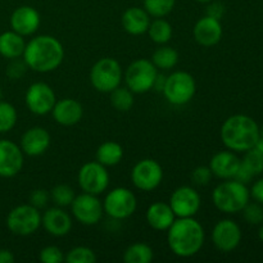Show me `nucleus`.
I'll return each mask as SVG.
<instances>
[{"mask_svg": "<svg viewBox=\"0 0 263 263\" xmlns=\"http://www.w3.org/2000/svg\"><path fill=\"white\" fill-rule=\"evenodd\" d=\"M241 159L233 151H222L216 153L210 161V168L213 176L222 180L234 179Z\"/></svg>", "mask_w": 263, "mask_h": 263, "instance_id": "nucleus-22", "label": "nucleus"}, {"mask_svg": "<svg viewBox=\"0 0 263 263\" xmlns=\"http://www.w3.org/2000/svg\"><path fill=\"white\" fill-rule=\"evenodd\" d=\"M148 35L153 43L158 44V45H164L168 43L172 39V26L168 21L164 18H154L151 21V25L148 27Z\"/></svg>", "mask_w": 263, "mask_h": 263, "instance_id": "nucleus-28", "label": "nucleus"}, {"mask_svg": "<svg viewBox=\"0 0 263 263\" xmlns=\"http://www.w3.org/2000/svg\"><path fill=\"white\" fill-rule=\"evenodd\" d=\"M74 197H76L74 190L67 184H58L50 190V199L53 200L54 204L62 208L69 207Z\"/></svg>", "mask_w": 263, "mask_h": 263, "instance_id": "nucleus-33", "label": "nucleus"}, {"mask_svg": "<svg viewBox=\"0 0 263 263\" xmlns=\"http://www.w3.org/2000/svg\"><path fill=\"white\" fill-rule=\"evenodd\" d=\"M223 14H225V7H223L222 3L216 2V0H212V2L208 3L207 15L221 21V18L223 17Z\"/></svg>", "mask_w": 263, "mask_h": 263, "instance_id": "nucleus-41", "label": "nucleus"}, {"mask_svg": "<svg viewBox=\"0 0 263 263\" xmlns=\"http://www.w3.org/2000/svg\"><path fill=\"white\" fill-rule=\"evenodd\" d=\"M77 181L84 193L100 195L109 186V172L98 161L87 162L80 168Z\"/></svg>", "mask_w": 263, "mask_h": 263, "instance_id": "nucleus-10", "label": "nucleus"}, {"mask_svg": "<svg viewBox=\"0 0 263 263\" xmlns=\"http://www.w3.org/2000/svg\"><path fill=\"white\" fill-rule=\"evenodd\" d=\"M0 100H3V89H2V86H0Z\"/></svg>", "mask_w": 263, "mask_h": 263, "instance_id": "nucleus-50", "label": "nucleus"}, {"mask_svg": "<svg viewBox=\"0 0 263 263\" xmlns=\"http://www.w3.org/2000/svg\"><path fill=\"white\" fill-rule=\"evenodd\" d=\"M243 217L249 225H261L263 223V207L259 203H249L243 208Z\"/></svg>", "mask_w": 263, "mask_h": 263, "instance_id": "nucleus-36", "label": "nucleus"}, {"mask_svg": "<svg viewBox=\"0 0 263 263\" xmlns=\"http://www.w3.org/2000/svg\"><path fill=\"white\" fill-rule=\"evenodd\" d=\"M157 74H158V69L154 66L153 62L141 58L128 64L123 79H125L126 86L134 94H145L153 89Z\"/></svg>", "mask_w": 263, "mask_h": 263, "instance_id": "nucleus-7", "label": "nucleus"}, {"mask_svg": "<svg viewBox=\"0 0 263 263\" xmlns=\"http://www.w3.org/2000/svg\"><path fill=\"white\" fill-rule=\"evenodd\" d=\"M110 94V104L118 112H128L134 105V92L127 86L122 87L120 85Z\"/></svg>", "mask_w": 263, "mask_h": 263, "instance_id": "nucleus-30", "label": "nucleus"}, {"mask_svg": "<svg viewBox=\"0 0 263 263\" xmlns=\"http://www.w3.org/2000/svg\"><path fill=\"white\" fill-rule=\"evenodd\" d=\"M22 58L30 69L48 73L59 68L64 59V49L54 36L39 35L26 43Z\"/></svg>", "mask_w": 263, "mask_h": 263, "instance_id": "nucleus-2", "label": "nucleus"}, {"mask_svg": "<svg viewBox=\"0 0 263 263\" xmlns=\"http://www.w3.org/2000/svg\"><path fill=\"white\" fill-rule=\"evenodd\" d=\"M17 121L18 113L14 105L0 100V134H7L13 130Z\"/></svg>", "mask_w": 263, "mask_h": 263, "instance_id": "nucleus-31", "label": "nucleus"}, {"mask_svg": "<svg viewBox=\"0 0 263 263\" xmlns=\"http://www.w3.org/2000/svg\"><path fill=\"white\" fill-rule=\"evenodd\" d=\"M69 207L73 217L85 226L97 225L104 215L103 202H100L98 195L89 194V193L76 195Z\"/></svg>", "mask_w": 263, "mask_h": 263, "instance_id": "nucleus-11", "label": "nucleus"}, {"mask_svg": "<svg viewBox=\"0 0 263 263\" xmlns=\"http://www.w3.org/2000/svg\"><path fill=\"white\" fill-rule=\"evenodd\" d=\"M249 194H251V197L253 198L257 203L263 205V177L258 179L257 181H254L251 190H249Z\"/></svg>", "mask_w": 263, "mask_h": 263, "instance_id": "nucleus-43", "label": "nucleus"}, {"mask_svg": "<svg viewBox=\"0 0 263 263\" xmlns=\"http://www.w3.org/2000/svg\"><path fill=\"white\" fill-rule=\"evenodd\" d=\"M49 198H50V194L48 193V190L35 189L30 194V204L37 208V210H41V208L46 207V204L49 202Z\"/></svg>", "mask_w": 263, "mask_h": 263, "instance_id": "nucleus-40", "label": "nucleus"}, {"mask_svg": "<svg viewBox=\"0 0 263 263\" xmlns=\"http://www.w3.org/2000/svg\"><path fill=\"white\" fill-rule=\"evenodd\" d=\"M154 252L151 246L145 243H134L127 247L123 253L126 263H149L153 259Z\"/></svg>", "mask_w": 263, "mask_h": 263, "instance_id": "nucleus-29", "label": "nucleus"}, {"mask_svg": "<svg viewBox=\"0 0 263 263\" xmlns=\"http://www.w3.org/2000/svg\"><path fill=\"white\" fill-rule=\"evenodd\" d=\"M162 180L163 168L156 159H141L131 171V181L141 192H153L162 184Z\"/></svg>", "mask_w": 263, "mask_h": 263, "instance_id": "nucleus-12", "label": "nucleus"}, {"mask_svg": "<svg viewBox=\"0 0 263 263\" xmlns=\"http://www.w3.org/2000/svg\"><path fill=\"white\" fill-rule=\"evenodd\" d=\"M5 223L13 235L30 236L41 228L40 210L30 203L17 205L8 213Z\"/></svg>", "mask_w": 263, "mask_h": 263, "instance_id": "nucleus-8", "label": "nucleus"}, {"mask_svg": "<svg viewBox=\"0 0 263 263\" xmlns=\"http://www.w3.org/2000/svg\"><path fill=\"white\" fill-rule=\"evenodd\" d=\"M9 23L12 30L22 35L23 37L31 36L40 27V13L30 5H21L17 9L13 10Z\"/></svg>", "mask_w": 263, "mask_h": 263, "instance_id": "nucleus-17", "label": "nucleus"}, {"mask_svg": "<svg viewBox=\"0 0 263 263\" xmlns=\"http://www.w3.org/2000/svg\"><path fill=\"white\" fill-rule=\"evenodd\" d=\"M51 143V136L48 130L35 126L23 133L20 146L23 154L28 157H39L45 153Z\"/></svg>", "mask_w": 263, "mask_h": 263, "instance_id": "nucleus-20", "label": "nucleus"}, {"mask_svg": "<svg viewBox=\"0 0 263 263\" xmlns=\"http://www.w3.org/2000/svg\"><path fill=\"white\" fill-rule=\"evenodd\" d=\"M67 263H95L97 254L87 247H74L64 256Z\"/></svg>", "mask_w": 263, "mask_h": 263, "instance_id": "nucleus-34", "label": "nucleus"}, {"mask_svg": "<svg viewBox=\"0 0 263 263\" xmlns=\"http://www.w3.org/2000/svg\"><path fill=\"white\" fill-rule=\"evenodd\" d=\"M195 2L200 3V4H208V3L212 2V0H195Z\"/></svg>", "mask_w": 263, "mask_h": 263, "instance_id": "nucleus-48", "label": "nucleus"}, {"mask_svg": "<svg viewBox=\"0 0 263 263\" xmlns=\"http://www.w3.org/2000/svg\"><path fill=\"white\" fill-rule=\"evenodd\" d=\"M121 23L126 32L130 35H143L148 31L149 25H151V15L144 8L131 7L125 10L121 18Z\"/></svg>", "mask_w": 263, "mask_h": 263, "instance_id": "nucleus-24", "label": "nucleus"}, {"mask_svg": "<svg viewBox=\"0 0 263 263\" xmlns=\"http://www.w3.org/2000/svg\"><path fill=\"white\" fill-rule=\"evenodd\" d=\"M41 226L44 230L51 236L55 238H62V236L68 235L69 231L72 230V217L68 212L63 210L62 207H51L41 215Z\"/></svg>", "mask_w": 263, "mask_h": 263, "instance_id": "nucleus-18", "label": "nucleus"}, {"mask_svg": "<svg viewBox=\"0 0 263 263\" xmlns=\"http://www.w3.org/2000/svg\"><path fill=\"white\" fill-rule=\"evenodd\" d=\"M249 189L243 182L236 181L235 179L225 180L218 184L212 193V202L220 212L226 215H234L243 211L248 204Z\"/></svg>", "mask_w": 263, "mask_h": 263, "instance_id": "nucleus-4", "label": "nucleus"}, {"mask_svg": "<svg viewBox=\"0 0 263 263\" xmlns=\"http://www.w3.org/2000/svg\"><path fill=\"white\" fill-rule=\"evenodd\" d=\"M241 163L254 175L263 174V154L257 151L256 148H252L249 151L244 152V157L241 159Z\"/></svg>", "mask_w": 263, "mask_h": 263, "instance_id": "nucleus-35", "label": "nucleus"}, {"mask_svg": "<svg viewBox=\"0 0 263 263\" xmlns=\"http://www.w3.org/2000/svg\"><path fill=\"white\" fill-rule=\"evenodd\" d=\"M212 243L223 253L235 251L241 241V229L230 218L220 220L212 230Z\"/></svg>", "mask_w": 263, "mask_h": 263, "instance_id": "nucleus-15", "label": "nucleus"}, {"mask_svg": "<svg viewBox=\"0 0 263 263\" xmlns=\"http://www.w3.org/2000/svg\"><path fill=\"white\" fill-rule=\"evenodd\" d=\"M221 140L233 152H244L256 146L259 139V126L247 115L230 116L221 126Z\"/></svg>", "mask_w": 263, "mask_h": 263, "instance_id": "nucleus-3", "label": "nucleus"}, {"mask_svg": "<svg viewBox=\"0 0 263 263\" xmlns=\"http://www.w3.org/2000/svg\"><path fill=\"white\" fill-rule=\"evenodd\" d=\"M254 148H256L258 152H261V153L263 154V138H259L258 140H257L256 146H254Z\"/></svg>", "mask_w": 263, "mask_h": 263, "instance_id": "nucleus-46", "label": "nucleus"}, {"mask_svg": "<svg viewBox=\"0 0 263 263\" xmlns=\"http://www.w3.org/2000/svg\"><path fill=\"white\" fill-rule=\"evenodd\" d=\"M27 68L28 67L26 64V62L23 61V58L10 59V62L7 66V69H5V73H7V76L10 80H20L25 76Z\"/></svg>", "mask_w": 263, "mask_h": 263, "instance_id": "nucleus-38", "label": "nucleus"}, {"mask_svg": "<svg viewBox=\"0 0 263 263\" xmlns=\"http://www.w3.org/2000/svg\"><path fill=\"white\" fill-rule=\"evenodd\" d=\"M258 238L259 240L263 241V223H261V226H259V230H258Z\"/></svg>", "mask_w": 263, "mask_h": 263, "instance_id": "nucleus-47", "label": "nucleus"}, {"mask_svg": "<svg viewBox=\"0 0 263 263\" xmlns=\"http://www.w3.org/2000/svg\"><path fill=\"white\" fill-rule=\"evenodd\" d=\"M51 115L58 125L68 127V126L77 125L82 120L84 108L79 100L64 98V99L57 100L51 109Z\"/></svg>", "mask_w": 263, "mask_h": 263, "instance_id": "nucleus-21", "label": "nucleus"}, {"mask_svg": "<svg viewBox=\"0 0 263 263\" xmlns=\"http://www.w3.org/2000/svg\"><path fill=\"white\" fill-rule=\"evenodd\" d=\"M122 67L115 58H100L90 71V82L99 92H110L122 82Z\"/></svg>", "mask_w": 263, "mask_h": 263, "instance_id": "nucleus-6", "label": "nucleus"}, {"mask_svg": "<svg viewBox=\"0 0 263 263\" xmlns=\"http://www.w3.org/2000/svg\"><path fill=\"white\" fill-rule=\"evenodd\" d=\"M176 0H144V9L153 18H163L174 10Z\"/></svg>", "mask_w": 263, "mask_h": 263, "instance_id": "nucleus-32", "label": "nucleus"}, {"mask_svg": "<svg viewBox=\"0 0 263 263\" xmlns=\"http://www.w3.org/2000/svg\"><path fill=\"white\" fill-rule=\"evenodd\" d=\"M162 92L170 104L180 107L192 102L197 92V84L189 72L175 71L166 77Z\"/></svg>", "mask_w": 263, "mask_h": 263, "instance_id": "nucleus-5", "label": "nucleus"}, {"mask_svg": "<svg viewBox=\"0 0 263 263\" xmlns=\"http://www.w3.org/2000/svg\"><path fill=\"white\" fill-rule=\"evenodd\" d=\"M97 161L105 167L117 166L123 158V148L116 141H104L97 149Z\"/></svg>", "mask_w": 263, "mask_h": 263, "instance_id": "nucleus-26", "label": "nucleus"}, {"mask_svg": "<svg viewBox=\"0 0 263 263\" xmlns=\"http://www.w3.org/2000/svg\"><path fill=\"white\" fill-rule=\"evenodd\" d=\"M259 138H263V125L259 127Z\"/></svg>", "mask_w": 263, "mask_h": 263, "instance_id": "nucleus-49", "label": "nucleus"}, {"mask_svg": "<svg viewBox=\"0 0 263 263\" xmlns=\"http://www.w3.org/2000/svg\"><path fill=\"white\" fill-rule=\"evenodd\" d=\"M14 254L9 249H0V263H13L14 262Z\"/></svg>", "mask_w": 263, "mask_h": 263, "instance_id": "nucleus-44", "label": "nucleus"}, {"mask_svg": "<svg viewBox=\"0 0 263 263\" xmlns=\"http://www.w3.org/2000/svg\"><path fill=\"white\" fill-rule=\"evenodd\" d=\"M138 200L135 194L127 187H115L103 200L104 213L113 220H126L135 213Z\"/></svg>", "mask_w": 263, "mask_h": 263, "instance_id": "nucleus-9", "label": "nucleus"}, {"mask_svg": "<svg viewBox=\"0 0 263 263\" xmlns=\"http://www.w3.org/2000/svg\"><path fill=\"white\" fill-rule=\"evenodd\" d=\"M222 33L223 30L221 21L207 14L199 18L193 28V36L195 41L204 48L217 45L222 39Z\"/></svg>", "mask_w": 263, "mask_h": 263, "instance_id": "nucleus-19", "label": "nucleus"}, {"mask_svg": "<svg viewBox=\"0 0 263 263\" xmlns=\"http://www.w3.org/2000/svg\"><path fill=\"white\" fill-rule=\"evenodd\" d=\"M25 37L15 31H5L0 33V55L7 59L21 58L25 51Z\"/></svg>", "mask_w": 263, "mask_h": 263, "instance_id": "nucleus-25", "label": "nucleus"}, {"mask_svg": "<svg viewBox=\"0 0 263 263\" xmlns=\"http://www.w3.org/2000/svg\"><path fill=\"white\" fill-rule=\"evenodd\" d=\"M212 177L213 174L208 166H199L193 170L192 172V181L199 186H205L210 184Z\"/></svg>", "mask_w": 263, "mask_h": 263, "instance_id": "nucleus-39", "label": "nucleus"}, {"mask_svg": "<svg viewBox=\"0 0 263 263\" xmlns=\"http://www.w3.org/2000/svg\"><path fill=\"white\" fill-rule=\"evenodd\" d=\"M253 177H254V175L252 174V172L249 171V170L247 168V167L240 162V166H239V168H238V171H236L234 179H235L236 181L243 182V184L247 185V184H249L252 180H253Z\"/></svg>", "mask_w": 263, "mask_h": 263, "instance_id": "nucleus-42", "label": "nucleus"}, {"mask_svg": "<svg viewBox=\"0 0 263 263\" xmlns=\"http://www.w3.org/2000/svg\"><path fill=\"white\" fill-rule=\"evenodd\" d=\"M39 258L43 263H62L64 262V253L55 246H48L39 253Z\"/></svg>", "mask_w": 263, "mask_h": 263, "instance_id": "nucleus-37", "label": "nucleus"}, {"mask_svg": "<svg viewBox=\"0 0 263 263\" xmlns=\"http://www.w3.org/2000/svg\"><path fill=\"white\" fill-rule=\"evenodd\" d=\"M145 218L148 225L154 230L167 231L176 220V216L168 203L154 202L146 210Z\"/></svg>", "mask_w": 263, "mask_h": 263, "instance_id": "nucleus-23", "label": "nucleus"}, {"mask_svg": "<svg viewBox=\"0 0 263 263\" xmlns=\"http://www.w3.org/2000/svg\"><path fill=\"white\" fill-rule=\"evenodd\" d=\"M25 154L14 141L0 139V177L10 179L22 171Z\"/></svg>", "mask_w": 263, "mask_h": 263, "instance_id": "nucleus-16", "label": "nucleus"}, {"mask_svg": "<svg viewBox=\"0 0 263 263\" xmlns=\"http://www.w3.org/2000/svg\"><path fill=\"white\" fill-rule=\"evenodd\" d=\"M151 61L153 62L157 69L168 71V69L176 67V64L179 63V53L176 51V49L164 44V45H161L154 51Z\"/></svg>", "mask_w": 263, "mask_h": 263, "instance_id": "nucleus-27", "label": "nucleus"}, {"mask_svg": "<svg viewBox=\"0 0 263 263\" xmlns=\"http://www.w3.org/2000/svg\"><path fill=\"white\" fill-rule=\"evenodd\" d=\"M168 204L176 217H194L199 212L202 200L194 187L180 186L171 194Z\"/></svg>", "mask_w": 263, "mask_h": 263, "instance_id": "nucleus-14", "label": "nucleus"}, {"mask_svg": "<svg viewBox=\"0 0 263 263\" xmlns=\"http://www.w3.org/2000/svg\"><path fill=\"white\" fill-rule=\"evenodd\" d=\"M204 229L194 217H176L167 230V244L175 256L190 258L204 246Z\"/></svg>", "mask_w": 263, "mask_h": 263, "instance_id": "nucleus-1", "label": "nucleus"}, {"mask_svg": "<svg viewBox=\"0 0 263 263\" xmlns=\"http://www.w3.org/2000/svg\"><path fill=\"white\" fill-rule=\"evenodd\" d=\"M166 74H162V73H158L156 77V81H154V86L153 89L156 90V91L158 92H162V90H163L164 87V84H166Z\"/></svg>", "mask_w": 263, "mask_h": 263, "instance_id": "nucleus-45", "label": "nucleus"}, {"mask_svg": "<svg viewBox=\"0 0 263 263\" xmlns=\"http://www.w3.org/2000/svg\"><path fill=\"white\" fill-rule=\"evenodd\" d=\"M55 102V92L45 82H35L30 85L25 95L26 107L36 116H45L51 113Z\"/></svg>", "mask_w": 263, "mask_h": 263, "instance_id": "nucleus-13", "label": "nucleus"}]
</instances>
